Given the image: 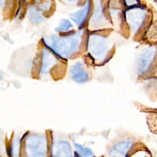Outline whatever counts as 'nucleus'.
Returning <instances> with one entry per match:
<instances>
[{"mask_svg": "<svg viewBox=\"0 0 157 157\" xmlns=\"http://www.w3.org/2000/svg\"><path fill=\"white\" fill-rule=\"evenodd\" d=\"M133 143L130 140H123L115 144L109 150L110 157H123L129 151Z\"/></svg>", "mask_w": 157, "mask_h": 157, "instance_id": "7", "label": "nucleus"}, {"mask_svg": "<svg viewBox=\"0 0 157 157\" xmlns=\"http://www.w3.org/2000/svg\"><path fill=\"white\" fill-rule=\"evenodd\" d=\"M43 39L46 47L62 58H68L77 51L80 42V34L78 33L64 37L46 36Z\"/></svg>", "mask_w": 157, "mask_h": 157, "instance_id": "1", "label": "nucleus"}, {"mask_svg": "<svg viewBox=\"0 0 157 157\" xmlns=\"http://www.w3.org/2000/svg\"><path fill=\"white\" fill-rule=\"evenodd\" d=\"M72 79L77 83H85L87 82L90 78L89 74L84 69L77 72V73L71 75Z\"/></svg>", "mask_w": 157, "mask_h": 157, "instance_id": "13", "label": "nucleus"}, {"mask_svg": "<svg viewBox=\"0 0 157 157\" xmlns=\"http://www.w3.org/2000/svg\"><path fill=\"white\" fill-rule=\"evenodd\" d=\"M90 9V1L88 0L85 6L80 10L70 15L71 19L79 27L82 26L85 21Z\"/></svg>", "mask_w": 157, "mask_h": 157, "instance_id": "8", "label": "nucleus"}, {"mask_svg": "<svg viewBox=\"0 0 157 157\" xmlns=\"http://www.w3.org/2000/svg\"><path fill=\"white\" fill-rule=\"evenodd\" d=\"M74 146L77 149L79 157H95L93 152L90 148L84 147L78 143H74Z\"/></svg>", "mask_w": 157, "mask_h": 157, "instance_id": "12", "label": "nucleus"}, {"mask_svg": "<svg viewBox=\"0 0 157 157\" xmlns=\"http://www.w3.org/2000/svg\"><path fill=\"white\" fill-rule=\"evenodd\" d=\"M103 19L104 15L101 4L99 2H95V7L93 15L90 19V23H91L93 26H96L100 25L101 22H102Z\"/></svg>", "mask_w": 157, "mask_h": 157, "instance_id": "10", "label": "nucleus"}, {"mask_svg": "<svg viewBox=\"0 0 157 157\" xmlns=\"http://www.w3.org/2000/svg\"><path fill=\"white\" fill-rule=\"evenodd\" d=\"M53 157H72V150L70 143L66 140H58L52 145Z\"/></svg>", "mask_w": 157, "mask_h": 157, "instance_id": "6", "label": "nucleus"}, {"mask_svg": "<svg viewBox=\"0 0 157 157\" xmlns=\"http://www.w3.org/2000/svg\"><path fill=\"white\" fill-rule=\"evenodd\" d=\"M67 1H69V2H75V1H77V0H66Z\"/></svg>", "mask_w": 157, "mask_h": 157, "instance_id": "18", "label": "nucleus"}, {"mask_svg": "<svg viewBox=\"0 0 157 157\" xmlns=\"http://www.w3.org/2000/svg\"><path fill=\"white\" fill-rule=\"evenodd\" d=\"M2 78V75L0 73V80H1Z\"/></svg>", "mask_w": 157, "mask_h": 157, "instance_id": "19", "label": "nucleus"}, {"mask_svg": "<svg viewBox=\"0 0 157 157\" xmlns=\"http://www.w3.org/2000/svg\"><path fill=\"white\" fill-rule=\"evenodd\" d=\"M124 3L128 7H132L139 3V0H124Z\"/></svg>", "mask_w": 157, "mask_h": 157, "instance_id": "17", "label": "nucleus"}, {"mask_svg": "<svg viewBox=\"0 0 157 157\" xmlns=\"http://www.w3.org/2000/svg\"><path fill=\"white\" fill-rule=\"evenodd\" d=\"M56 63V59L55 58L52 56L48 51L43 49L42 51V60L40 66L41 74H47Z\"/></svg>", "mask_w": 157, "mask_h": 157, "instance_id": "9", "label": "nucleus"}, {"mask_svg": "<svg viewBox=\"0 0 157 157\" xmlns=\"http://www.w3.org/2000/svg\"><path fill=\"white\" fill-rule=\"evenodd\" d=\"M25 150L28 157H45L47 151V140L44 135L33 134L26 139Z\"/></svg>", "mask_w": 157, "mask_h": 157, "instance_id": "2", "label": "nucleus"}, {"mask_svg": "<svg viewBox=\"0 0 157 157\" xmlns=\"http://www.w3.org/2000/svg\"><path fill=\"white\" fill-rule=\"evenodd\" d=\"M83 69H84L83 64L80 61H77L71 67L70 73L72 75H73V74L77 73V72H79L80 71H82Z\"/></svg>", "mask_w": 157, "mask_h": 157, "instance_id": "16", "label": "nucleus"}, {"mask_svg": "<svg viewBox=\"0 0 157 157\" xmlns=\"http://www.w3.org/2000/svg\"><path fill=\"white\" fill-rule=\"evenodd\" d=\"M72 27V23L69 20L67 19H63L58 27L55 28V31L60 33V32H67L69 31V29Z\"/></svg>", "mask_w": 157, "mask_h": 157, "instance_id": "14", "label": "nucleus"}, {"mask_svg": "<svg viewBox=\"0 0 157 157\" xmlns=\"http://www.w3.org/2000/svg\"><path fill=\"white\" fill-rule=\"evenodd\" d=\"M20 150V140L18 137L14 138L11 147V153L12 157H18Z\"/></svg>", "mask_w": 157, "mask_h": 157, "instance_id": "15", "label": "nucleus"}, {"mask_svg": "<svg viewBox=\"0 0 157 157\" xmlns=\"http://www.w3.org/2000/svg\"><path fill=\"white\" fill-rule=\"evenodd\" d=\"M106 39L100 35H91L88 41V52L95 59L101 61L104 58L108 50Z\"/></svg>", "mask_w": 157, "mask_h": 157, "instance_id": "3", "label": "nucleus"}, {"mask_svg": "<svg viewBox=\"0 0 157 157\" xmlns=\"http://www.w3.org/2000/svg\"><path fill=\"white\" fill-rule=\"evenodd\" d=\"M29 18L32 22L34 23H40L44 20V18L42 16V14L37 9L33 6H30L29 8L28 12Z\"/></svg>", "mask_w": 157, "mask_h": 157, "instance_id": "11", "label": "nucleus"}, {"mask_svg": "<svg viewBox=\"0 0 157 157\" xmlns=\"http://www.w3.org/2000/svg\"><path fill=\"white\" fill-rule=\"evenodd\" d=\"M156 53V48L149 47L144 48L139 55L136 62L137 71L140 74H144L149 68Z\"/></svg>", "mask_w": 157, "mask_h": 157, "instance_id": "5", "label": "nucleus"}, {"mask_svg": "<svg viewBox=\"0 0 157 157\" xmlns=\"http://www.w3.org/2000/svg\"><path fill=\"white\" fill-rule=\"evenodd\" d=\"M145 16L144 9L139 7H132L126 13V20L132 31H136L142 25Z\"/></svg>", "mask_w": 157, "mask_h": 157, "instance_id": "4", "label": "nucleus"}]
</instances>
